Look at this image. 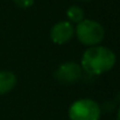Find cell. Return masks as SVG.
<instances>
[{
    "label": "cell",
    "mask_w": 120,
    "mask_h": 120,
    "mask_svg": "<svg viewBox=\"0 0 120 120\" xmlns=\"http://www.w3.org/2000/svg\"><path fill=\"white\" fill-rule=\"evenodd\" d=\"M67 18L70 23H79L85 19V14L83 8L78 5H72L67 9Z\"/></svg>",
    "instance_id": "cell-7"
},
{
    "label": "cell",
    "mask_w": 120,
    "mask_h": 120,
    "mask_svg": "<svg viewBox=\"0 0 120 120\" xmlns=\"http://www.w3.org/2000/svg\"><path fill=\"white\" fill-rule=\"evenodd\" d=\"M16 76L8 70H0V96L11 92L16 85Z\"/></svg>",
    "instance_id": "cell-6"
},
{
    "label": "cell",
    "mask_w": 120,
    "mask_h": 120,
    "mask_svg": "<svg viewBox=\"0 0 120 120\" xmlns=\"http://www.w3.org/2000/svg\"><path fill=\"white\" fill-rule=\"evenodd\" d=\"M34 1H35V0H13V2H14L18 7L25 8V9L32 7V6L34 5Z\"/></svg>",
    "instance_id": "cell-8"
},
{
    "label": "cell",
    "mask_w": 120,
    "mask_h": 120,
    "mask_svg": "<svg viewBox=\"0 0 120 120\" xmlns=\"http://www.w3.org/2000/svg\"><path fill=\"white\" fill-rule=\"evenodd\" d=\"M68 116L70 120H99L101 110L96 100L90 98H82L70 105Z\"/></svg>",
    "instance_id": "cell-3"
},
{
    "label": "cell",
    "mask_w": 120,
    "mask_h": 120,
    "mask_svg": "<svg viewBox=\"0 0 120 120\" xmlns=\"http://www.w3.org/2000/svg\"><path fill=\"white\" fill-rule=\"evenodd\" d=\"M75 35V27L69 21H58L50 29V39L56 44H65Z\"/></svg>",
    "instance_id": "cell-5"
},
{
    "label": "cell",
    "mask_w": 120,
    "mask_h": 120,
    "mask_svg": "<svg viewBox=\"0 0 120 120\" xmlns=\"http://www.w3.org/2000/svg\"><path fill=\"white\" fill-rule=\"evenodd\" d=\"M77 1H91V0H77Z\"/></svg>",
    "instance_id": "cell-10"
},
{
    "label": "cell",
    "mask_w": 120,
    "mask_h": 120,
    "mask_svg": "<svg viewBox=\"0 0 120 120\" xmlns=\"http://www.w3.org/2000/svg\"><path fill=\"white\" fill-rule=\"evenodd\" d=\"M75 35L83 45L94 47L103 42L105 38V29L98 21L84 19L77 23L75 28Z\"/></svg>",
    "instance_id": "cell-2"
},
{
    "label": "cell",
    "mask_w": 120,
    "mask_h": 120,
    "mask_svg": "<svg viewBox=\"0 0 120 120\" xmlns=\"http://www.w3.org/2000/svg\"><path fill=\"white\" fill-rule=\"evenodd\" d=\"M83 76V69L80 64L76 62H65L57 67V69L54 72V78L61 84L70 85L82 78Z\"/></svg>",
    "instance_id": "cell-4"
},
{
    "label": "cell",
    "mask_w": 120,
    "mask_h": 120,
    "mask_svg": "<svg viewBox=\"0 0 120 120\" xmlns=\"http://www.w3.org/2000/svg\"><path fill=\"white\" fill-rule=\"evenodd\" d=\"M117 120H120V107L118 110V113H117Z\"/></svg>",
    "instance_id": "cell-9"
},
{
    "label": "cell",
    "mask_w": 120,
    "mask_h": 120,
    "mask_svg": "<svg viewBox=\"0 0 120 120\" xmlns=\"http://www.w3.org/2000/svg\"><path fill=\"white\" fill-rule=\"evenodd\" d=\"M117 56L113 50L104 45L89 47L82 55L80 67L90 76H100L113 69Z\"/></svg>",
    "instance_id": "cell-1"
}]
</instances>
